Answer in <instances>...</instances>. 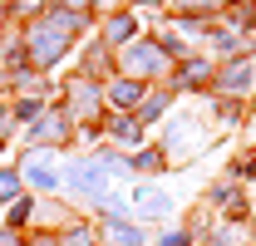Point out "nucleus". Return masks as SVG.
I'll use <instances>...</instances> for the list:
<instances>
[{"label": "nucleus", "mask_w": 256, "mask_h": 246, "mask_svg": "<svg viewBox=\"0 0 256 246\" xmlns=\"http://www.w3.org/2000/svg\"><path fill=\"white\" fill-rule=\"evenodd\" d=\"M84 30V20L79 15H69V10H50V15H40L25 25V64H30L34 74H44V69H54L60 54L74 44V34Z\"/></svg>", "instance_id": "1"}, {"label": "nucleus", "mask_w": 256, "mask_h": 246, "mask_svg": "<svg viewBox=\"0 0 256 246\" xmlns=\"http://www.w3.org/2000/svg\"><path fill=\"white\" fill-rule=\"evenodd\" d=\"M44 5H50V0H10L5 10H10V20H40Z\"/></svg>", "instance_id": "6"}, {"label": "nucleus", "mask_w": 256, "mask_h": 246, "mask_svg": "<svg viewBox=\"0 0 256 246\" xmlns=\"http://www.w3.org/2000/svg\"><path fill=\"white\" fill-rule=\"evenodd\" d=\"M15 197H25V182H20L15 162H0V207H10Z\"/></svg>", "instance_id": "4"}, {"label": "nucleus", "mask_w": 256, "mask_h": 246, "mask_svg": "<svg viewBox=\"0 0 256 246\" xmlns=\"http://www.w3.org/2000/svg\"><path fill=\"white\" fill-rule=\"evenodd\" d=\"M5 25H10V10L0 5V40H5Z\"/></svg>", "instance_id": "11"}, {"label": "nucleus", "mask_w": 256, "mask_h": 246, "mask_svg": "<svg viewBox=\"0 0 256 246\" xmlns=\"http://www.w3.org/2000/svg\"><path fill=\"white\" fill-rule=\"evenodd\" d=\"M246 79H252V69H246V60H236V64H232V69L222 74V84H226V89H242Z\"/></svg>", "instance_id": "9"}, {"label": "nucleus", "mask_w": 256, "mask_h": 246, "mask_svg": "<svg viewBox=\"0 0 256 246\" xmlns=\"http://www.w3.org/2000/svg\"><path fill=\"white\" fill-rule=\"evenodd\" d=\"M108 98H114L118 108H128V98H138V84H114V89H108Z\"/></svg>", "instance_id": "10"}, {"label": "nucleus", "mask_w": 256, "mask_h": 246, "mask_svg": "<svg viewBox=\"0 0 256 246\" xmlns=\"http://www.w3.org/2000/svg\"><path fill=\"white\" fill-rule=\"evenodd\" d=\"M162 60H168V54H162L158 44H133V50H128V74H153V69H162Z\"/></svg>", "instance_id": "3"}, {"label": "nucleus", "mask_w": 256, "mask_h": 246, "mask_svg": "<svg viewBox=\"0 0 256 246\" xmlns=\"http://www.w3.org/2000/svg\"><path fill=\"white\" fill-rule=\"evenodd\" d=\"M0 118H5V104H0Z\"/></svg>", "instance_id": "12"}, {"label": "nucleus", "mask_w": 256, "mask_h": 246, "mask_svg": "<svg viewBox=\"0 0 256 246\" xmlns=\"http://www.w3.org/2000/svg\"><path fill=\"white\" fill-rule=\"evenodd\" d=\"M108 44H118V40H133V15H114L108 20V30H104Z\"/></svg>", "instance_id": "8"}, {"label": "nucleus", "mask_w": 256, "mask_h": 246, "mask_svg": "<svg viewBox=\"0 0 256 246\" xmlns=\"http://www.w3.org/2000/svg\"><path fill=\"white\" fill-rule=\"evenodd\" d=\"M30 222H34V202L30 197H15V202L5 207V226H10V232H25Z\"/></svg>", "instance_id": "5"}, {"label": "nucleus", "mask_w": 256, "mask_h": 246, "mask_svg": "<svg viewBox=\"0 0 256 246\" xmlns=\"http://www.w3.org/2000/svg\"><path fill=\"white\" fill-rule=\"evenodd\" d=\"M138 207L148 216H162L168 212V192H153V187H138Z\"/></svg>", "instance_id": "7"}, {"label": "nucleus", "mask_w": 256, "mask_h": 246, "mask_svg": "<svg viewBox=\"0 0 256 246\" xmlns=\"http://www.w3.org/2000/svg\"><path fill=\"white\" fill-rule=\"evenodd\" d=\"M25 143H30V148H50V153L64 148V143H69V114H64V108H44V114L30 123Z\"/></svg>", "instance_id": "2"}]
</instances>
